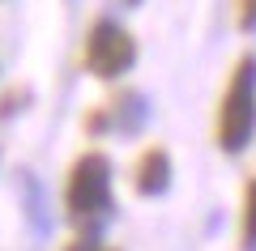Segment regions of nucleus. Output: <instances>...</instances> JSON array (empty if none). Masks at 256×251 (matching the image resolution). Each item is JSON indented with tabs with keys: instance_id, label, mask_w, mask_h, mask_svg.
Returning a JSON list of instances; mask_svg holds the SVG:
<instances>
[{
	"instance_id": "f257e3e1",
	"label": "nucleus",
	"mask_w": 256,
	"mask_h": 251,
	"mask_svg": "<svg viewBox=\"0 0 256 251\" xmlns=\"http://www.w3.org/2000/svg\"><path fill=\"white\" fill-rule=\"evenodd\" d=\"M256 136V55H239L218 102V145L222 153H244Z\"/></svg>"
},
{
	"instance_id": "f03ea898",
	"label": "nucleus",
	"mask_w": 256,
	"mask_h": 251,
	"mask_svg": "<svg viewBox=\"0 0 256 251\" xmlns=\"http://www.w3.org/2000/svg\"><path fill=\"white\" fill-rule=\"evenodd\" d=\"M64 209L77 226L98 230L111 217V162L107 153H82L68 171V188H64Z\"/></svg>"
},
{
	"instance_id": "7ed1b4c3",
	"label": "nucleus",
	"mask_w": 256,
	"mask_h": 251,
	"mask_svg": "<svg viewBox=\"0 0 256 251\" xmlns=\"http://www.w3.org/2000/svg\"><path fill=\"white\" fill-rule=\"evenodd\" d=\"M132 60H137V38L111 17L94 21L90 38H86V68L94 77H102V81H116V77H124L132 68Z\"/></svg>"
},
{
	"instance_id": "20e7f679",
	"label": "nucleus",
	"mask_w": 256,
	"mask_h": 251,
	"mask_svg": "<svg viewBox=\"0 0 256 251\" xmlns=\"http://www.w3.org/2000/svg\"><path fill=\"white\" fill-rule=\"evenodd\" d=\"M132 188L141 192V196H162L166 188H171V153L166 149H146L137 162V171H132Z\"/></svg>"
},
{
	"instance_id": "39448f33",
	"label": "nucleus",
	"mask_w": 256,
	"mask_h": 251,
	"mask_svg": "<svg viewBox=\"0 0 256 251\" xmlns=\"http://www.w3.org/2000/svg\"><path fill=\"white\" fill-rule=\"evenodd\" d=\"M146 115H150L146 98H141V94H124V98H116L102 115H94L90 128H116V132H128V136H132V132H141Z\"/></svg>"
},
{
	"instance_id": "423d86ee",
	"label": "nucleus",
	"mask_w": 256,
	"mask_h": 251,
	"mask_svg": "<svg viewBox=\"0 0 256 251\" xmlns=\"http://www.w3.org/2000/svg\"><path fill=\"white\" fill-rule=\"evenodd\" d=\"M239 239H244V251H256V179L244 192V230H239Z\"/></svg>"
},
{
	"instance_id": "0eeeda50",
	"label": "nucleus",
	"mask_w": 256,
	"mask_h": 251,
	"mask_svg": "<svg viewBox=\"0 0 256 251\" xmlns=\"http://www.w3.org/2000/svg\"><path fill=\"white\" fill-rule=\"evenodd\" d=\"M64 251H102V247H98V230H86L82 239H73Z\"/></svg>"
},
{
	"instance_id": "6e6552de",
	"label": "nucleus",
	"mask_w": 256,
	"mask_h": 251,
	"mask_svg": "<svg viewBox=\"0 0 256 251\" xmlns=\"http://www.w3.org/2000/svg\"><path fill=\"white\" fill-rule=\"evenodd\" d=\"M239 26L244 30L256 26V0H239Z\"/></svg>"
},
{
	"instance_id": "1a4fd4ad",
	"label": "nucleus",
	"mask_w": 256,
	"mask_h": 251,
	"mask_svg": "<svg viewBox=\"0 0 256 251\" xmlns=\"http://www.w3.org/2000/svg\"><path fill=\"white\" fill-rule=\"evenodd\" d=\"M128 4H137V0H128Z\"/></svg>"
}]
</instances>
